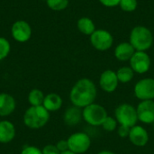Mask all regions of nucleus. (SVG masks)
<instances>
[{"mask_svg": "<svg viewBox=\"0 0 154 154\" xmlns=\"http://www.w3.org/2000/svg\"><path fill=\"white\" fill-rule=\"evenodd\" d=\"M97 90L95 83L87 78L79 79L72 87L69 99L73 106L84 108L93 103L97 98Z\"/></svg>", "mask_w": 154, "mask_h": 154, "instance_id": "nucleus-1", "label": "nucleus"}, {"mask_svg": "<svg viewBox=\"0 0 154 154\" xmlns=\"http://www.w3.org/2000/svg\"><path fill=\"white\" fill-rule=\"evenodd\" d=\"M153 34L152 31L143 25L134 27L130 32L129 42L136 51H146L153 44Z\"/></svg>", "mask_w": 154, "mask_h": 154, "instance_id": "nucleus-2", "label": "nucleus"}, {"mask_svg": "<svg viewBox=\"0 0 154 154\" xmlns=\"http://www.w3.org/2000/svg\"><path fill=\"white\" fill-rule=\"evenodd\" d=\"M50 120V112L43 106H30L23 114V124L30 129H40Z\"/></svg>", "mask_w": 154, "mask_h": 154, "instance_id": "nucleus-3", "label": "nucleus"}, {"mask_svg": "<svg viewBox=\"0 0 154 154\" xmlns=\"http://www.w3.org/2000/svg\"><path fill=\"white\" fill-rule=\"evenodd\" d=\"M83 119L92 126H101L106 118L108 116L106 109L99 105L93 103L82 109Z\"/></svg>", "mask_w": 154, "mask_h": 154, "instance_id": "nucleus-4", "label": "nucleus"}, {"mask_svg": "<svg viewBox=\"0 0 154 154\" xmlns=\"http://www.w3.org/2000/svg\"><path fill=\"white\" fill-rule=\"evenodd\" d=\"M115 118L120 125H125L132 128L136 125L138 122L136 108L128 103H123L116 108Z\"/></svg>", "mask_w": 154, "mask_h": 154, "instance_id": "nucleus-5", "label": "nucleus"}, {"mask_svg": "<svg viewBox=\"0 0 154 154\" xmlns=\"http://www.w3.org/2000/svg\"><path fill=\"white\" fill-rule=\"evenodd\" d=\"M69 151L76 154H83L88 151L91 145V139L88 134L78 132L71 134L68 139Z\"/></svg>", "mask_w": 154, "mask_h": 154, "instance_id": "nucleus-6", "label": "nucleus"}, {"mask_svg": "<svg viewBox=\"0 0 154 154\" xmlns=\"http://www.w3.org/2000/svg\"><path fill=\"white\" fill-rule=\"evenodd\" d=\"M89 37L91 45L99 51H106L109 50L114 43V37L112 33L104 29H97Z\"/></svg>", "mask_w": 154, "mask_h": 154, "instance_id": "nucleus-7", "label": "nucleus"}, {"mask_svg": "<svg viewBox=\"0 0 154 154\" xmlns=\"http://www.w3.org/2000/svg\"><path fill=\"white\" fill-rule=\"evenodd\" d=\"M134 95L141 101L154 99V79L145 78L140 79L134 86Z\"/></svg>", "mask_w": 154, "mask_h": 154, "instance_id": "nucleus-8", "label": "nucleus"}, {"mask_svg": "<svg viewBox=\"0 0 154 154\" xmlns=\"http://www.w3.org/2000/svg\"><path fill=\"white\" fill-rule=\"evenodd\" d=\"M130 67L134 73L144 74L149 71L151 68V58L146 51H135L129 60Z\"/></svg>", "mask_w": 154, "mask_h": 154, "instance_id": "nucleus-9", "label": "nucleus"}, {"mask_svg": "<svg viewBox=\"0 0 154 154\" xmlns=\"http://www.w3.org/2000/svg\"><path fill=\"white\" fill-rule=\"evenodd\" d=\"M11 35L18 42H26L32 36L31 25L23 20L14 22L11 27Z\"/></svg>", "mask_w": 154, "mask_h": 154, "instance_id": "nucleus-10", "label": "nucleus"}, {"mask_svg": "<svg viewBox=\"0 0 154 154\" xmlns=\"http://www.w3.org/2000/svg\"><path fill=\"white\" fill-rule=\"evenodd\" d=\"M136 112L138 121L143 124L152 125L154 122V101H141V103L136 107Z\"/></svg>", "mask_w": 154, "mask_h": 154, "instance_id": "nucleus-11", "label": "nucleus"}, {"mask_svg": "<svg viewBox=\"0 0 154 154\" xmlns=\"http://www.w3.org/2000/svg\"><path fill=\"white\" fill-rule=\"evenodd\" d=\"M119 81L116 72L112 69L103 71L99 78V86L101 89L106 93H113L116 90Z\"/></svg>", "mask_w": 154, "mask_h": 154, "instance_id": "nucleus-12", "label": "nucleus"}, {"mask_svg": "<svg viewBox=\"0 0 154 154\" xmlns=\"http://www.w3.org/2000/svg\"><path fill=\"white\" fill-rule=\"evenodd\" d=\"M128 138L129 141L137 147H144L149 142V134L145 128L137 125L131 128Z\"/></svg>", "mask_w": 154, "mask_h": 154, "instance_id": "nucleus-13", "label": "nucleus"}, {"mask_svg": "<svg viewBox=\"0 0 154 154\" xmlns=\"http://www.w3.org/2000/svg\"><path fill=\"white\" fill-rule=\"evenodd\" d=\"M16 107V102L13 96L7 93H0V117L13 114Z\"/></svg>", "mask_w": 154, "mask_h": 154, "instance_id": "nucleus-14", "label": "nucleus"}, {"mask_svg": "<svg viewBox=\"0 0 154 154\" xmlns=\"http://www.w3.org/2000/svg\"><path fill=\"white\" fill-rule=\"evenodd\" d=\"M135 51L129 42H123L116 47L114 54L116 59L120 61H129Z\"/></svg>", "mask_w": 154, "mask_h": 154, "instance_id": "nucleus-15", "label": "nucleus"}, {"mask_svg": "<svg viewBox=\"0 0 154 154\" xmlns=\"http://www.w3.org/2000/svg\"><path fill=\"white\" fill-rule=\"evenodd\" d=\"M15 127L7 120L0 121V143H9L15 137Z\"/></svg>", "mask_w": 154, "mask_h": 154, "instance_id": "nucleus-16", "label": "nucleus"}, {"mask_svg": "<svg viewBox=\"0 0 154 154\" xmlns=\"http://www.w3.org/2000/svg\"><path fill=\"white\" fill-rule=\"evenodd\" d=\"M83 119L82 116V108L72 106L66 109L64 116H63V120L64 123L69 125V126H75L81 122Z\"/></svg>", "mask_w": 154, "mask_h": 154, "instance_id": "nucleus-17", "label": "nucleus"}, {"mask_svg": "<svg viewBox=\"0 0 154 154\" xmlns=\"http://www.w3.org/2000/svg\"><path fill=\"white\" fill-rule=\"evenodd\" d=\"M62 103L63 101L60 95L56 93H50L45 96L42 106L51 113L60 110L62 106Z\"/></svg>", "mask_w": 154, "mask_h": 154, "instance_id": "nucleus-18", "label": "nucleus"}, {"mask_svg": "<svg viewBox=\"0 0 154 154\" xmlns=\"http://www.w3.org/2000/svg\"><path fill=\"white\" fill-rule=\"evenodd\" d=\"M77 27L79 31L85 35H91L97 29L95 23L89 17H81L77 22Z\"/></svg>", "mask_w": 154, "mask_h": 154, "instance_id": "nucleus-19", "label": "nucleus"}, {"mask_svg": "<svg viewBox=\"0 0 154 154\" xmlns=\"http://www.w3.org/2000/svg\"><path fill=\"white\" fill-rule=\"evenodd\" d=\"M116 72L118 81L123 84L129 83L134 79V71L132 69V68L130 66L121 67Z\"/></svg>", "mask_w": 154, "mask_h": 154, "instance_id": "nucleus-20", "label": "nucleus"}, {"mask_svg": "<svg viewBox=\"0 0 154 154\" xmlns=\"http://www.w3.org/2000/svg\"><path fill=\"white\" fill-rule=\"evenodd\" d=\"M44 97L45 96L42 90L38 88H33L28 94V102L30 103L31 106H42Z\"/></svg>", "mask_w": 154, "mask_h": 154, "instance_id": "nucleus-21", "label": "nucleus"}, {"mask_svg": "<svg viewBox=\"0 0 154 154\" xmlns=\"http://www.w3.org/2000/svg\"><path fill=\"white\" fill-rule=\"evenodd\" d=\"M69 0H46L48 7L53 11H62L69 5Z\"/></svg>", "mask_w": 154, "mask_h": 154, "instance_id": "nucleus-22", "label": "nucleus"}, {"mask_svg": "<svg viewBox=\"0 0 154 154\" xmlns=\"http://www.w3.org/2000/svg\"><path fill=\"white\" fill-rule=\"evenodd\" d=\"M11 45L7 39L0 37V60H5L10 53Z\"/></svg>", "mask_w": 154, "mask_h": 154, "instance_id": "nucleus-23", "label": "nucleus"}, {"mask_svg": "<svg viewBox=\"0 0 154 154\" xmlns=\"http://www.w3.org/2000/svg\"><path fill=\"white\" fill-rule=\"evenodd\" d=\"M118 5L123 11L130 13V12H134L136 10L138 6V1L137 0H120V3Z\"/></svg>", "mask_w": 154, "mask_h": 154, "instance_id": "nucleus-24", "label": "nucleus"}, {"mask_svg": "<svg viewBox=\"0 0 154 154\" xmlns=\"http://www.w3.org/2000/svg\"><path fill=\"white\" fill-rule=\"evenodd\" d=\"M117 125H118V123H117L116 119L108 116L106 118V120L104 121V123L102 124L101 126L106 132H114L115 130L117 129V127H118Z\"/></svg>", "mask_w": 154, "mask_h": 154, "instance_id": "nucleus-25", "label": "nucleus"}, {"mask_svg": "<svg viewBox=\"0 0 154 154\" xmlns=\"http://www.w3.org/2000/svg\"><path fill=\"white\" fill-rule=\"evenodd\" d=\"M20 154H42V152L41 149H39L36 146H32V145H27L24 146Z\"/></svg>", "mask_w": 154, "mask_h": 154, "instance_id": "nucleus-26", "label": "nucleus"}, {"mask_svg": "<svg viewBox=\"0 0 154 154\" xmlns=\"http://www.w3.org/2000/svg\"><path fill=\"white\" fill-rule=\"evenodd\" d=\"M42 154H60L61 152L57 149L56 145H53V144H48V145H45L42 150Z\"/></svg>", "mask_w": 154, "mask_h": 154, "instance_id": "nucleus-27", "label": "nucleus"}, {"mask_svg": "<svg viewBox=\"0 0 154 154\" xmlns=\"http://www.w3.org/2000/svg\"><path fill=\"white\" fill-rule=\"evenodd\" d=\"M130 130H131V127H128L125 125H119L117 127V134L121 138H126L129 136Z\"/></svg>", "mask_w": 154, "mask_h": 154, "instance_id": "nucleus-28", "label": "nucleus"}, {"mask_svg": "<svg viewBox=\"0 0 154 154\" xmlns=\"http://www.w3.org/2000/svg\"><path fill=\"white\" fill-rule=\"evenodd\" d=\"M57 149L60 152H64L69 151V143H68V140H60L56 144Z\"/></svg>", "mask_w": 154, "mask_h": 154, "instance_id": "nucleus-29", "label": "nucleus"}, {"mask_svg": "<svg viewBox=\"0 0 154 154\" xmlns=\"http://www.w3.org/2000/svg\"><path fill=\"white\" fill-rule=\"evenodd\" d=\"M106 7H116L119 5L120 0H98Z\"/></svg>", "mask_w": 154, "mask_h": 154, "instance_id": "nucleus-30", "label": "nucleus"}, {"mask_svg": "<svg viewBox=\"0 0 154 154\" xmlns=\"http://www.w3.org/2000/svg\"><path fill=\"white\" fill-rule=\"evenodd\" d=\"M97 154H116L115 152H111V151H102L100 152H98Z\"/></svg>", "mask_w": 154, "mask_h": 154, "instance_id": "nucleus-31", "label": "nucleus"}, {"mask_svg": "<svg viewBox=\"0 0 154 154\" xmlns=\"http://www.w3.org/2000/svg\"><path fill=\"white\" fill-rule=\"evenodd\" d=\"M60 154H76V153H74V152H70V151H67V152H61Z\"/></svg>", "mask_w": 154, "mask_h": 154, "instance_id": "nucleus-32", "label": "nucleus"}, {"mask_svg": "<svg viewBox=\"0 0 154 154\" xmlns=\"http://www.w3.org/2000/svg\"><path fill=\"white\" fill-rule=\"evenodd\" d=\"M152 126H153V128H154V122L152 123Z\"/></svg>", "mask_w": 154, "mask_h": 154, "instance_id": "nucleus-33", "label": "nucleus"}, {"mask_svg": "<svg viewBox=\"0 0 154 154\" xmlns=\"http://www.w3.org/2000/svg\"><path fill=\"white\" fill-rule=\"evenodd\" d=\"M44 1H46V0H44Z\"/></svg>", "mask_w": 154, "mask_h": 154, "instance_id": "nucleus-34", "label": "nucleus"}, {"mask_svg": "<svg viewBox=\"0 0 154 154\" xmlns=\"http://www.w3.org/2000/svg\"><path fill=\"white\" fill-rule=\"evenodd\" d=\"M0 121H1V120H0Z\"/></svg>", "mask_w": 154, "mask_h": 154, "instance_id": "nucleus-35", "label": "nucleus"}]
</instances>
